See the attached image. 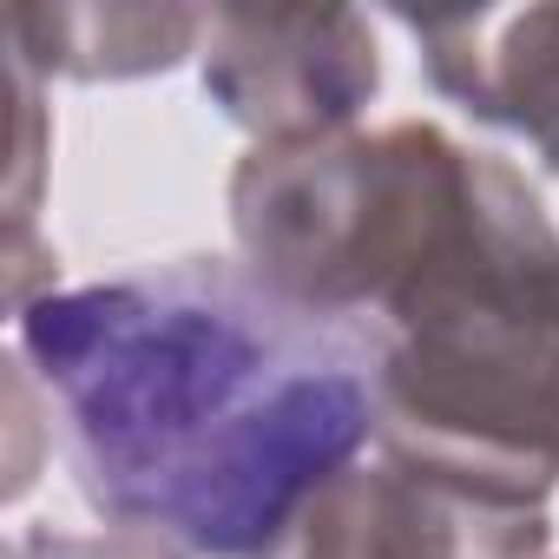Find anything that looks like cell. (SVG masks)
<instances>
[{
    "label": "cell",
    "mask_w": 559,
    "mask_h": 559,
    "mask_svg": "<svg viewBox=\"0 0 559 559\" xmlns=\"http://www.w3.org/2000/svg\"><path fill=\"white\" fill-rule=\"evenodd\" d=\"M546 559H552V552H546Z\"/></svg>",
    "instance_id": "8"
},
{
    "label": "cell",
    "mask_w": 559,
    "mask_h": 559,
    "mask_svg": "<svg viewBox=\"0 0 559 559\" xmlns=\"http://www.w3.org/2000/svg\"><path fill=\"white\" fill-rule=\"evenodd\" d=\"M198 73L257 145L362 126L382 93V40L356 8H211Z\"/></svg>",
    "instance_id": "3"
},
{
    "label": "cell",
    "mask_w": 559,
    "mask_h": 559,
    "mask_svg": "<svg viewBox=\"0 0 559 559\" xmlns=\"http://www.w3.org/2000/svg\"><path fill=\"white\" fill-rule=\"evenodd\" d=\"M80 493L191 559H263L376 448V349L237 257H178L14 317Z\"/></svg>",
    "instance_id": "2"
},
{
    "label": "cell",
    "mask_w": 559,
    "mask_h": 559,
    "mask_svg": "<svg viewBox=\"0 0 559 559\" xmlns=\"http://www.w3.org/2000/svg\"><path fill=\"white\" fill-rule=\"evenodd\" d=\"M230 243L270 297L376 349V454L507 507L559 487V224L435 119L250 145Z\"/></svg>",
    "instance_id": "1"
},
{
    "label": "cell",
    "mask_w": 559,
    "mask_h": 559,
    "mask_svg": "<svg viewBox=\"0 0 559 559\" xmlns=\"http://www.w3.org/2000/svg\"><path fill=\"white\" fill-rule=\"evenodd\" d=\"M8 559H191L152 533H132V526H106V533H53V526H27L14 533Z\"/></svg>",
    "instance_id": "7"
},
{
    "label": "cell",
    "mask_w": 559,
    "mask_h": 559,
    "mask_svg": "<svg viewBox=\"0 0 559 559\" xmlns=\"http://www.w3.org/2000/svg\"><path fill=\"white\" fill-rule=\"evenodd\" d=\"M428 86L559 171V8L395 14Z\"/></svg>",
    "instance_id": "5"
},
{
    "label": "cell",
    "mask_w": 559,
    "mask_h": 559,
    "mask_svg": "<svg viewBox=\"0 0 559 559\" xmlns=\"http://www.w3.org/2000/svg\"><path fill=\"white\" fill-rule=\"evenodd\" d=\"M546 507H507L369 454L336 474L263 559H546Z\"/></svg>",
    "instance_id": "4"
},
{
    "label": "cell",
    "mask_w": 559,
    "mask_h": 559,
    "mask_svg": "<svg viewBox=\"0 0 559 559\" xmlns=\"http://www.w3.org/2000/svg\"><path fill=\"white\" fill-rule=\"evenodd\" d=\"M204 47V8H8V53L40 80H145Z\"/></svg>",
    "instance_id": "6"
}]
</instances>
